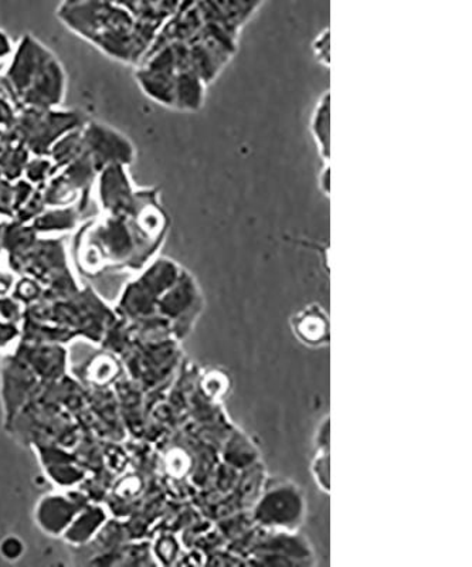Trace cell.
<instances>
[{
    "mask_svg": "<svg viewBox=\"0 0 472 567\" xmlns=\"http://www.w3.org/2000/svg\"><path fill=\"white\" fill-rule=\"evenodd\" d=\"M14 95L30 109H52L62 103L65 78L62 64L32 35H23L7 73Z\"/></svg>",
    "mask_w": 472,
    "mask_h": 567,
    "instance_id": "6da1fadb",
    "label": "cell"
},
{
    "mask_svg": "<svg viewBox=\"0 0 472 567\" xmlns=\"http://www.w3.org/2000/svg\"><path fill=\"white\" fill-rule=\"evenodd\" d=\"M312 53L315 60L322 65L325 69L331 68V33H329V29H324L322 32H319L315 35L312 40Z\"/></svg>",
    "mask_w": 472,
    "mask_h": 567,
    "instance_id": "8992f818",
    "label": "cell"
},
{
    "mask_svg": "<svg viewBox=\"0 0 472 567\" xmlns=\"http://www.w3.org/2000/svg\"><path fill=\"white\" fill-rule=\"evenodd\" d=\"M206 83L195 70L185 69L176 73L174 109L199 111L205 101Z\"/></svg>",
    "mask_w": 472,
    "mask_h": 567,
    "instance_id": "3957f363",
    "label": "cell"
},
{
    "mask_svg": "<svg viewBox=\"0 0 472 567\" xmlns=\"http://www.w3.org/2000/svg\"><path fill=\"white\" fill-rule=\"evenodd\" d=\"M318 189L327 199L331 196V168H329V162H324L322 169L319 171Z\"/></svg>",
    "mask_w": 472,
    "mask_h": 567,
    "instance_id": "ba28073f",
    "label": "cell"
},
{
    "mask_svg": "<svg viewBox=\"0 0 472 567\" xmlns=\"http://www.w3.org/2000/svg\"><path fill=\"white\" fill-rule=\"evenodd\" d=\"M296 332L308 346H319L328 339V321L319 308H309L296 319Z\"/></svg>",
    "mask_w": 472,
    "mask_h": 567,
    "instance_id": "5b68a950",
    "label": "cell"
},
{
    "mask_svg": "<svg viewBox=\"0 0 472 567\" xmlns=\"http://www.w3.org/2000/svg\"><path fill=\"white\" fill-rule=\"evenodd\" d=\"M12 52L13 45L10 43L8 34L0 30V59L8 58Z\"/></svg>",
    "mask_w": 472,
    "mask_h": 567,
    "instance_id": "9c48e42d",
    "label": "cell"
},
{
    "mask_svg": "<svg viewBox=\"0 0 472 567\" xmlns=\"http://www.w3.org/2000/svg\"><path fill=\"white\" fill-rule=\"evenodd\" d=\"M328 454L324 453L322 457L315 461V475H317L318 483L322 485L324 489L329 487V473H328Z\"/></svg>",
    "mask_w": 472,
    "mask_h": 567,
    "instance_id": "52a82bcc",
    "label": "cell"
},
{
    "mask_svg": "<svg viewBox=\"0 0 472 567\" xmlns=\"http://www.w3.org/2000/svg\"><path fill=\"white\" fill-rule=\"evenodd\" d=\"M81 138L90 146L93 166L129 165L134 161L135 150L131 142L105 125L90 124Z\"/></svg>",
    "mask_w": 472,
    "mask_h": 567,
    "instance_id": "7a4b0ae2",
    "label": "cell"
},
{
    "mask_svg": "<svg viewBox=\"0 0 472 567\" xmlns=\"http://www.w3.org/2000/svg\"><path fill=\"white\" fill-rule=\"evenodd\" d=\"M309 131L315 146H317L318 155L324 162L331 158V93L329 90L317 100L314 105L311 120H309Z\"/></svg>",
    "mask_w": 472,
    "mask_h": 567,
    "instance_id": "277c9868",
    "label": "cell"
}]
</instances>
